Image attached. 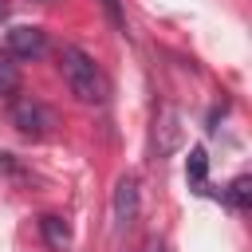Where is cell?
<instances>
[{
	"label": "cell",
	"instance_id": "1",
	"mask_svg": "<svg viewBox=\"0 0 252 252\" xmlns=\"http://www.w3.org/2000/svg\"><path fill=\"white\" fill-rule=\"evenodd\" d=\"M59 71H63V83H67V91L79 98V102H87V106H98L102 98H106V79H102V71H98V63L83 51V47H75V43H63L59 47Z\"/></svg>",
	"mask_w": 252,
	"mask_h": 252
},
{
	"label": "cell",
	"instance_id": "2",
	"mask_svg": "<svg viewBox=\"0 0 252 252\" xmlns=\"http://www.w3.org/2000/svg\"><path fill=\"white\" fill-rule=\"evenodd\" d=\"M12 126L24 138H47L55 126V114L39 102V98H16L12 102Z\"/></svg>",
	"mask_w": 252,
	"mask_h": 252
},
{
	"label": "cell",
	"instance_id": "3",
	"mask_svg": "<svg viewBox=\"0 0 252 252\" xmlns=\"http://www.w3.org/2000/svg\"><path fill=\"white\" fill-rule=\"evenodd\" d=\"M12 59H39L43 51H47V35H43V28H28V24H20V28H12L8 32V47H4Z\"/></svg>",
	"mask_w": 252,
	"mask_h": 252
},
{
	"label": "cell",
	"instance_id": "4",
	"mask_svg": "<svg viewBox=\"0 0 252 252\" xmlns=\"http://www.w3.org/2000/svg\"><path fill=\"white\" fill-rule=\"evenodd\" d=\"M110 209H114V224H118V228H126V224L138 217V177H130V173L118 177Z\"/></svg>",
	"mask_w": 252,
	"mask_h": 252
},
{
	"label": "cell",
	"instance_id": "5",
	"mask_svg": "<svg viewBox=\"0 0 252 252\" xmlns=\"http://www.w3.org/2000/svg\"><path fill=\"white\" fill-rule=\"evenodd\" d=\"M39 236H43L47 248H55V252H63V248L71 244V228H67V220L55 217V213H43V217H39Z\"/></svg>",
	"mask_w": 252,
	"mask_h": 252
},
{
	"label": "cell",
	"instance_id": "6",
	"mask_svg": "<svg viewBox=\"0 0 252 252\" xmlns=\"http://www.w3.org/2000/svg\"><path fill=\"white\" fill-rule=\"evenodd\" d=\"M16 83H20V71H16V63H12V55L0 47V94H12Z\"/></svg>",
	"mask_w": 252,
	"mask_h": 252
},
{
	"label": "cell",
	"instance_id": "7",
	"mask_svg": "<svg viewBox=\"0 0 252 252\" xmlns=\"http://www.w3.org/2000/svg\"><path fill=\"white\" fill-rule=\"evenodd\" d=\"M248 197H252V177H236V181L228 185V201H232L236 209H244Z\"/></svg>",
	"mask_w": 252,
	"mask_h": 252
},
{
	"label": "cell",
	"instance_id": "8",
	"mask_svg": "<svg viewBox=\"0 0 252 252\" xmlns=\"http://www.w3.org/2000/svg\"><path fill=\"white\" fill-rule=\"evenodd\" d=\"M189 177H193L197 185L205 181V150H193V154H189Z\"/></svg>",
	"mask_w": 252,
	"mask_h": 252
},
{
	"label": "cell",
	"instance_id": "9",
	"mask_svg": "<svg viewBox=\"0 0 252 252\" xmlns=\"http://www.w3.org/2000/svg\"><path fill=\"white\" fill-rule=\"evenodd\" d=\"M102 8H106V16H110V24L122 32V28H126V20H122V12H118V0H102Z\"/></svg>",
	"mask_w": 252,
	"mask_h": 252
},
{
	"label": "cell",
	"instance_id": "10",
	"mask_svg": "<svg viewBox=\"0 0 252 252\" xmlns=\"http://www.w3.org/2000/svg\"><path fill=\"white\" fill-rule=\"evenodd\" d=\"M150 252H161V248H150Z\"/></svg>",
	"mask_w": 252,
	"mask_h": 252
}]
</instances>
